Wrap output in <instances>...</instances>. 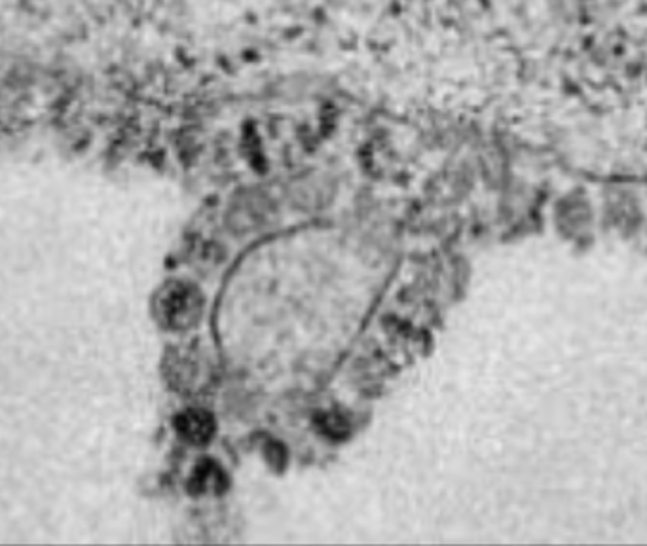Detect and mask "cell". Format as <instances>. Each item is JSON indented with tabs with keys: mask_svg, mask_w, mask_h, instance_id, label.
<instances>
[{
	"mask_svg": "<svg viewBox=\"0 0 647 546\" xmlns=\"http://www.w3.org/2000/svg\"><path fill=\"white\" fill-rule=\"evenodd\" d=\"M202 311V298L194 289L185 285L171 287L160 302L162 319L169 327L186 328L192 325Z\"/></svg>",
	"mask_w": 647,
	"mask_h": 546,
	"instance_id": "1",
	"label": "cell"
},
{
	"mask_svg": "<svg viewBox=\"0 0 647 546\" xmlns=\"http://www.w3.org/2000/svg\"><path fill=\"white\" fill-rule=\"evenodd\" d=\"M179 431L190 442L200 444V442H207L211 438L215 431V423L211 416H207L204 412H188L179 421Z\"/></svg>",
	"mask_w": 647,
	"mask_h": 546,
	"instance_id": "2",
	"label": "cell"
},
{
	"mask_svg": "<svg viewBox=\"0 0 647 546\" xmlns=\"http://www.w3.org/2000/svg\"><path fill=\"white\" fill-rule=\"evenodd\" d=\"M319 427L327 437L342 438L348 435V421L338 414H323L319 418Z\"/></svg>",
	"mask_w": 647,
	"mask_h": 546,
	"instance_id": "3",
	"label": "cell"
}]
</instances>
